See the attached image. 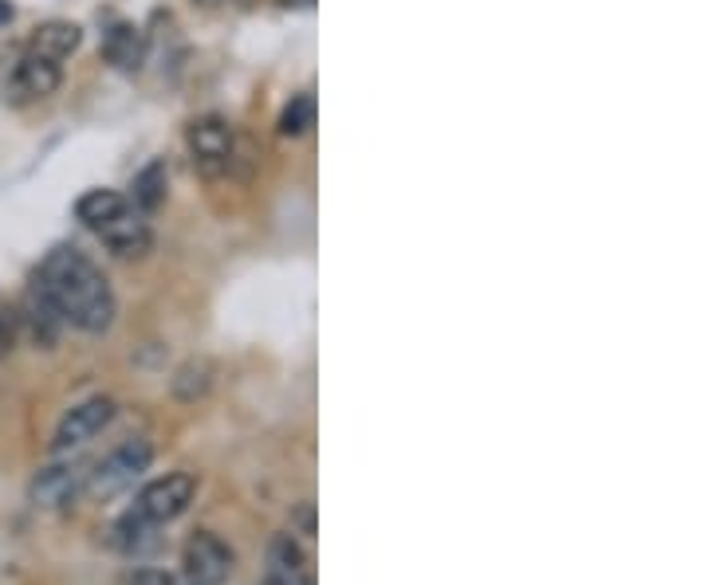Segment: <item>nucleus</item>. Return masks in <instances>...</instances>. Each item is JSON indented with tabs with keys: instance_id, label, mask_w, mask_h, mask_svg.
I'll return each instance as SVG.
<instances>
[{
	"instance_id": "1",
	"label": "nucleus",
	"mask_w": 708,
	"mask_h": 585,
	"mask_svg": "<svg viewBox=\"0 0 708 585\" xmlns=\"http://www.w3.org/2000/svg\"><path fill=\"white\" fill-rule=\"evenodd\" d=\"M32 284L48 295L51 307L63 314V322L79 326L83 334H107L115 326V291H110L107 275L98 272L79 248H51Z\"/></svg>"
},
{
	"instance_id": "2",
	"label": "nucleus",
	"mask_w": 708,
	"mask_h": 585,
	"mask_svg": "<svg viewBox=\"0 0 708 585\" xmlns=\"http://www.w3.org/2000/svg\"><path fill=\"white\" fill-rule=\"evenodd\" d=\"M154 464V444L142 437L118 444L110 456H103L95 468L87 471V496L91 499H115L127 488H134L138 479L146 476Z\"/></svg>"
},
{
	"instance_id": "3",
	"label": "nucleus",
	"mask_w": 708,
	"mask_h": 585,
	"mask_svg": "<svg viewBox=\"0 0 708 585\" xmlns=\"http://www.w3.org/2000/svg\"><path fill=\"white\" fill-rule=\"evenodd\" d=\"M186 146H189V157H193V166L209 177L228 174L236 162V134L221 115L193 118L186 130Z\"/></svg>"
},
{
	"instance_id": "4",
	"label": "nucleus",
	"mask_w": 708,
	"mask_h": 585,
	"mask_svg": "<svg viewBox=\"0 0 708 585\" xmlns=\"http://www.w3.org/2000/svg\"><path fill=\"white\" fill-rule=\"evenodd\" d=\"M193 496H197V479L189 471H169V476L154 479V483L142 488V496L134 503V515L154 523V527H166V523L186 515Z\"/></svg>"
},
{
	"instance_id": "5",
	"label": "nucleus",
	"mask_w": 708,
	"mask_h": 585,
	"mask_svg": "<svg viewBox=\"0 0 708 585\" xmlns=\"http://www.w3.org/2000/svg\"><path fill=\"white\" fill-rule=\"evenodd\" d=\"M110 420H115V401L110 397L79 401L75 409H68L63 413V420H59L56 437H51V456H71L75 449L91 444L98 432L107 429Z\"/></svg>"
},
{
	"instance_id": "6",
	"label": "nucleus",
	"mask_w": 708,
	"mask_h": 585,
	"mask_svg": "<svg viewBox=\"0 0 708 585\" xmlns=\"http://www.w3.org/2000/svg\"><path fill=\"white\" fill-rule=\"evenodd\" d=\"M236 566V554L228 550V542H221L209 530H197L186 542V582L189 585H225L228 574Z\"/></svg>"
},
{
	"instance_id": "7",
	"label": "nucleus",
	"mask_w": 708,
	"mask_h": 585,
	"mask_svg": "<svg viewBox=\"0 0 708 585\" xmlns=\"http://www.w3.org/2000/svg\"><path fill=\"white\" fill-rule=\"evenodd\" d=\"M98 240L118 255V260H142L154 248V228H150L146 213H138L134 205H127L115 220L98 228Z\"/></svg>"
},
{
	"instance_id": "8",
	"label": "nucleus",
	"mask_w": 708,
	"mask_h": 585,
	"mask_svg": "<svg viewBox=\"0 0 708 585\" xmlns=\"http://www.w3.org/2000/svg\"><path fill=\"white\" fill-rule=\"evenodd\" d=\"M83 476H87V471H79V464L56 459V464L36 471V479L28 483V499L36 508H48V511L68 508L71 499L79 496V488H83Z\"/></svg>"
},
{
	"instance_id": "9",
	"label": "nucleus",
	"mask_w": 708,
	"mask_h": 585,
	"mask_svg": "<svg viewBox=\"0 0 708 585\" xmlns=\"http://www.w3.org/2000/svg\"><path fill=\"white\" fill-rule=\"evenodd\" d=\"M59 83H63V63L36 56V51H28V56H24L16 68H12V83H9V87H12V98H16V103H36V98L56 95Z\"/></svg>"
},
{
	"instance_id": "10",
	"label": "nucleus",
	"mask_w": 708,
	"mask_h": 585,
	"mask_svg": "<svg viewBox=\"0 0 708 585\" xmlns=\"http://www.w3.org/2000/svg\"><path fill=\"white\" fill-rule=\"evenodd\" d=\"M16 326H24V331H28V338L36 342V346L51 350V346L59 342V331H63V314L51 307L48 295H44L36 284H32L28 287V299H24V307H20V314H16Z\"/></svg>"
},
{
	"instance_id": "11",
	"label": "nucleus",
	"mask_w": 708,
	"mask_h": 585,
	"mask_svg": "<svg viewBox=\"0 0 708 585\" xmlns=\"http://www.w3.org/2000/svg\"><path fill=\"white\" fill-rule=\"evenodd\" d=\"M103 56H107L118 71H138L146 63V36H142V28H134L127 20H118V24L107 28V36H103Z\"/></svg>"
},
{
	"instance_id": "12",
	"label": "nucleus",
	"mask_w": 708,
	"mask_h": 585,
	"mask_svg": "<svg viewBox=\"0 0 708 585\" xmlns=\"http://www.w3.org/2000/svg\"><path fill=\"white\" fill-rule=\"evenodd\" d=\"M79 44H83V28H79V24H71V20H48V24H39V28L32 32L28 51L63 63L68 56H75Z\"/></svg>"
},
{
	"instance_id": "13",
	"label": "nucleus",
	"mask_w": 708,
	"mask_h": 585,
	"mask_svg": "<svg viewBox=\"0 0 708 585\" xmlns=\"http://www.w3.org/2000/svg\"><path fill=\"white\" fill-rule=\"evenodd\" d=\"M127 205L130 201L122 193H115V189H87V193L75 201V216L91 228V232H98V228L107 225V220H115Z\"/></svg>"
},
{
	"instance_id": "14",
	"label": "nucleus",
	"mask_w": 708,
	"mask_h": 585,
	"mask_svg": "<svg viewBox=\"0 0 708 585\" xmlns=\"http://www.w3.org/2000/svg\"><path fill=\"white\" fill-rule=\"evenodd\" d=\"M213 361L205 358H189L186 366H177V373L169 378V390H174L177 401H186V405H193V401H201L209 390H213Z\"/></svg>"
},
{
	"instance_id": "15",
	"label": "nucleus",
	"mask_w": 708,
	"mask_h": 585,
	"mask_svg": "<svg viewBox=\"0 0 708 585\" xmlns=\"http://www.w3.org/2000/svg\"><path fill=\"white\" fill-rule=\"evenodd\" d=\"M166 162H150L142 174H134V186H130V205L138 213H154L162 201H166Z\"/></svg>"
},
{
	"instance_id": "16",
	"label": "nucleus",
	"mask_w": 708,
	"mask_h": 585,
	"mask_svg": "<svg viewBox=\"0 0 708 585\" xmlns=\"http://www.w3.org/2000/svg\"><path fill=\"white\" fill-rule=\"evenodd\" d=\"M118 547L127 550V554H142V550L157 547V527L130 511V515L118 523Z\"/></svg>"
},
{
	"instance_id": "17",
	"label": "nucleus",
	"mask_w": 708,
	"mask_h": 585,
	"mask_svg": "<svg viewBox=\"0 0 708 585\" xmlns=\"http://www.w3.org/2000/svg\"><path fill=\"white\" fill-rule=\"evenodd\" d=\"M315 122V98L311 95H295L292 103L284 107V115H280V134L287 138H299L307 134Z\"/></svg>"
},
{
	"instance_id": "18",
	"label": "nucleus",
	"mask_w": 708,
	"mask_h": 585,
	"mask_svg": "<svg viewBox=\"0 0 708 585\" xmlns=\"http://www.w3.org/2000/svg\"><path fill=\"white\" fill-rule=\"evenodd\" d=\"M272 566L280 570V574H292V577L304 570V550H299V542H295L292 535L272 538Z\"/></svg>"
},
{
	"instance_id": "19",
	"label": "nucleus",
	"mask_w": 708,
	"mask_h": 585,
	"mask_svg": "<svg viewBox=\"0 0 708 585\" xmlns=\"http://www.w3.org/2000/svg\"><path fill=\"white\" fill-rule=\"evenodd\" d=\"M20 342V326H16V314L12 311H0V361H9L12 350Z\"/></svg>"
},
{
	"instance_id": "20",
	"label": "nucleus",
	"mask_w": 708,
	"mask_h": 585,
	"mask_svg": "<svg viewBox=\"0 0 708 585\" xmlns=\"http://www.w3.org/2000/svg\"><path fill=\"white\" fill-rule=\"evenodd\" d=\"M130 585H189V582L177 574H166V570H157V566H142V570H134Z\"/></svg>"
},
{
	"instance_id": "21",
	"label": "nucleus",
	"mask_w": 708,
	"mask_h": 585,
	"mask_svg": "<svg viewBox=\"0 0 708 585\" xmlns=\"http://www.w3.org/2000/svg\"><path fill=\"white\" fill-rule=\"evenodd\" d=\"M292 527L299 530L304 538H311L315 530H319V523H315V503H311V499H304V503H295V508H292Z\"/></svg>"
},
{
	"instance_id": "22",
	"label": "nucleus",
	"mask_w": 708,
	"mask_h": 585,
	"mask_svg": "<svg viewBox=\"0 0 708 585\" xmlns=\"http://www.w3.org/2000/svg\"><path fill=\"white\" fill-rule=\"evenodd\" d=\"M260 585H292V577H287V574H280V570H272V574H268Z\"/></svg>"
},
{
	"instance_id": "23",
	"label": "nucleus",
	"mask_w": 708,
	"mask_h": 585,
	"mask_svg": "<svg viewBox=\"0 0 708 585\" xmlns=\"http://www.w3.org/2000/svg\"><path fill=\"white\" fill-rule=\"evenodd\" d=\"M4 20H12V9L4 4V0H0V24H4Z\"/></svg>"
},
{
	"instance_id": "24",
	"label": "nucleus",
	"mask_w": 708,
	"mask_h": 585,
	"mask_svg": "<svg viewBox=\"0 0 708 585\" xmlns=\"http://www.w3.org/2000/svg\"><path fill=\"white\" fill-rule=\"evenodd\" d=\"M197 4H205V9H213V4H225V0H197Z\"/></svg>"
}]
</instances>
